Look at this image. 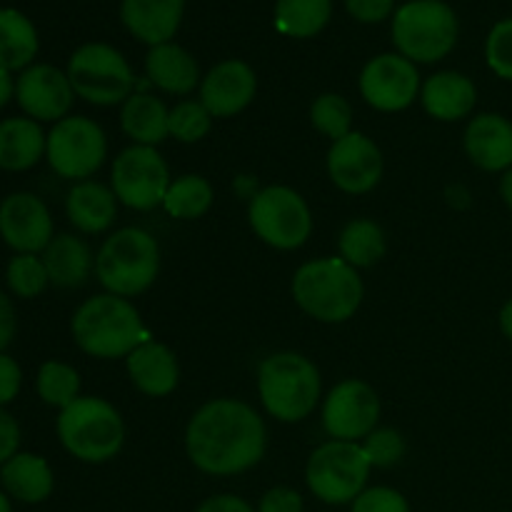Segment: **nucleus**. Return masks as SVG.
<instances>
[{"label": "nucleus", "instance_id": "473e14b6", "mask_svg": "<svg viewBox=\"0 0 512 512\" xmlns=\"http://www.w3.org/2000/svg\"><path fill=\"white\" fill-rule=\"evenodd\" d=\"M35 388H38L40 400L45 405L63 410L80 398V375L73 365L48 360V363L40 365Z\"/></svg>", "mask_w": 512, "mask_h": 512}, {"label": "nucleus", "instance_id": "a18cd8bd", "mask_svg": "<svg viewBox=\"0 0 512 512\" xmlns=\"http://www.w3.org/2000/svg\"><path fill=\"white\" fill-rule=\"evenodd\" d=\"M15 328H18V323H15V308L8 295L0 290V353H5V348L13 343Z\"/></svg>", "mask_w": 512, "mask_h": 512}, {"label": "nucleus", "instance_id": "ea45409f", "mask_svg": "<svg viewBox=\"0 0 512 512\" xmlns=\"http://www.w3.org/2000/svg\"><path fill=\"white\" fill-rule=\"evenodd\" d=\"M345 10L353 20L365 25L383 23L395 15V0H343Z\"/></svg>", "mask_w": 512, "mask_h": 512}, {"label": "nucleus", "instance_id": "6e6552de", "mask_svg": "<svg viewBox=\"0 0 512 512\" xmlns=\"http://www.w3.org/2000/svg\"><path fill=\"white\" fill-rule=\"evenodd\" d=\"M68 80L93 105H118L133 95L135 75L125 55L108 43H85L70 55Z\"/></svg>", "mask_w": 512, "mask_h": 512}, {"label": "nucleus", "instance_id": "4468645a", "mask_svg": "<svg viewBox=\"0 0 512 512\" xmlns=\"http://www.w3.org/2000/svg\"><path fill=\"white\" fill-rule=\"evenodd\" d=\"M420 88L418 65L400 53H383L368 60L360 73V95L383 113H398L415 103Z\"/></svg>", "mask_w": 512, "mask_h": 512}, {"label": "nucleus", "instance_id": "f8f14e48", "mask_svg": "<svg viewBox=\"0 0 512 512\" xmlns=\"http://www.w3.org/2000/svg\"><path fill=\"white\" fill-rule=\"evenodd\" d=\"M170 170L163 155L148 145L125 148L115 158L110 188L118 203L133 210H153L163 205L165 193L170 188Z\"/></svg>", "mask_w": 512, "mask_h": 512}, {"label": "nucleus", "instance_id": "39448f33", "mask_svg": "<svg viewBox=\"0 0 512 512\" xmlns=\"http://www.w3.org/2000/svg\"><path fill=\"white\" fill-rule=\"evenodd\" d=\"M390 33L403 58L415 65L438 63L453 53L460 23L445 0H408L395 10Z\"/></svg>", "mask_w": 512, "mask_h": 512}, {"label": "nucleus", "instance_id": "9b49d317", "mask_svg": "<svg viewBox=\"0 0 512 512\" xmlns=\"http://www.w3.org/2000/svg\"><path fill=\"white\" fill-rule=\"evenodd\" d=\"M45 158L60 178L83 183L98 173L108 158V138L95 120L70 115L58 120L48 133Z\"/></svg>", "mask_w": 512, "mask_h": 512}, {"label": "nucleus", "instance_id": "de8ad7c7", "mask_svg": "<svg viewBox=\"0 0 512 512\" xmlns=\"http://www.w3.org/2000/svg\"><path fill=\"white\" fill-rule=\"evenodd\" d=\"M498 320H500V330H503V335L512 343V298L503 305V310H500V318Z\"/></svg>", "mask_w": 512, "mask_h": 512}, {"label": "nucleus", "instance_id": "f3484780", "mask_svg": "<svg viewBox=\"0 0 512 512\" xmlns=\"http://www.w3.org/2000/svg\"><path fill=\"white\" fill-rule=\"evenodd\" d=\"M328 173L343 193H370L383 178V155L373 140L353 130L330 145Z\"/></svg>", "mask_w": 512, "mask_h": 512}, {"label": "nucleus", "instance_id": "ddd939ff", "mask_svg": "<svg viewBox=\"0 0 512 512\" xmlns=\"http://www.w3.org/2000/svg\"><path fill=\"white\" fill-rule=\"evenodd\" d=\"M380 398L368 383L358 378L343 380L323 403V428L333 440L358 443L378 428Z\"/></svg>", "mask_w": 512, "mask_h": 512}, {"label": "nucleus", "instance_id": "09e8293b", "mask_svg": "<svg viewBox=\"0 0 512 512\" xmlns=\"http://www.w3.org/2000/svg\"><path fill=\"white\" fill-rule=\"evenodd\" d=\"M235 190H238L240 195H245V198L253 200L255 195H258V188H255V180L250 178V175H240L238 180H235Z\"/></svg>", "mask_w": 512, "mask_h": 512}, {"label": "nucleus", "instance_id": "20e7f679", "mask_svg": "<svg viewBox=\"0 0 512 512\" xmlns=\"http://www.w3.org/2000/svg\"><path fill=\"white\" fill-rule=\"evenodd\" d=\"M320 373L305 355L275 353L260 363V403L280 423H300L320 400Z\"/></svg>", "mask_w": 512, "mask_h": 512}, {"label": "nucleus", "instance_id": "dca6fc26", "mask_svg": "<svg viewBox=\"0 0 512 512\" xmlns=\"http://www.w3.org/2000/svg\"><path fill=\"white\" fill-rule=\"evenodd\" d=\"M0 238L15 253H43L53 235L50 210L38 195L13 193L0 203Z\"/></svg>", "mask_w": 512, "mask_h": 512}, {"label": "nucleus", "instance_id": "f704fd0d", "mask_svg": "<svg viewBox=\"0 0 512 512\" xmlns=\"http://www.w3.org/2000/svg\"><path fill=\"white\" fill-rule=\"evenodd\" d=\"M5 283H8L10 293L18 295V298H38L50 283L43 258L30 253H18L10 260L8 268H5Z\"/></svg>", "mask_w": 512, "mask_h": 512}, {"label": "nucleus", "instance_id": "72a5a7b5", "mask_svg": "<svg viewBox=\"0 0 512 512\" xmlns=\"http://www.w3.org/2000/svg\"><path fill=\"white\" fill-rule=\"evenodd\" d=\"M310 123H313L318 133L328 135L335 143V140L353 133L350 130V125H353V108H350V103L343 95L323 93L310 105Z\"/></svg>", "mask_w": 512, "mask_h": 512}, {"label": "nucleus", "instance_id": "e433bc0d", "mask_svg": "<svg viewBox=\"0 0 512 512\" xmlns=\"http://www.w3.org/2000/svg\"><path fill=\"white\" fill-rule=\"evenodd\" d=\"M485 60L498 78L512 83V18H503L490 28L485 40Z\"/></svg>", "mask_w": 512, "mask_h": 512}, {"label": "nucleus", "instance_id": "aec40b11", "mask_svg": "<svg viewBox=\"0 0 512 512\" xmlns=\"http://www.w3.org/2000/svg\"><path fill=\"white\" fill-rule=\"evenodd\" d=\"M185 0H120V20L140 43H170L183 23Z\"/></svg>", "mask_w": 512, "mask_h": 512}, {"label": "nucleus", "instance_id": "7c9ffc66", "mask_svg": "<svg viewBox=\"0 0 512 512\" xmlns=\"http://www.w3.org/2000/svg\"><path fill=\"white\" fill-rule=\"evenodd\" d=\"M340 258L348 265L358 268H373L385 255V233L375 220L355 218L340 230L338 238Z\"/></svg>", "mask_w": 512, "mask_h": 512}, {"label": "nucleus", "instance_id": "c03bdc74", "mask_svg": "<svg viewBox=\"0 0 512 512\" xmlns=\"http://www.w3.org/2000/svg\"><path fill=\"white\" fill-rule=\"evenodd\" d=\"M195 512H255L248 500L238 498V495H213V498L203 500Z\"/></svg>", "mask_w": 512, "mask_h": 512}, {"label": "nucleus", "instance_id": "0eeeda50", "mask_svg": "<svg viewBox=\"0 0 512 512\" xmlns=\"http://www.w3.org/2000/svg\"><path fill=\"white\" fill-rule=\"evenodd\" d=\"M58 438L73 458L105 463L125 443V425L118 410L103 398H78L58 415Z\"/></svg>", "mask_w": 512, "mask_h": 512}, {"label": "nucleus", "instance_id": "79ce46f5", "mask_svg": "<svg viewBox=\"0 0 512 512\" xmlns=\"http://www.w3.org/2000/svg\"><path fill=\"white\" fill-rule=\"evenodd\" d=\"M20 383H23L20 365L10 355L0 353V408L18 398Z\"/></svg>", "mask_w": 512, "mask_h": 512}, {"label": "nucleus", "instance_id": "423d86ee", "mask_svg": "<svg viewBox=\"0 0 512 512\" xmlns=\"http://www.w3.org/2000/svg\"><path fill=\"white\" fill-rule=\"evenodd\" d=\"M160 270V248L150 233L123 228L110 235L98 250L95 273L108 293L133 298L155 283Z\"/></svg>", "mask_w": 512, "mask_h": 512}, {"label": "nucleus", "instance_id": "5701e85b", "mask_svg": "<svg viewBox=\"0 0 512 512\" xmlns=\"http://www.w3.org/2000/svg\"><path fill=\"white\" fill-rule=\"evenodd\" d=\"M145 73H148V80L155 88L170 95H188L198 88V83H203L200 80L198 60L193 58V53H188L183 45L173 43V40L148 50Z\"/></svg>", "mask_w": 512, "mask_h": 512}, {"label": "nucleus", "instance_id": "f03ea898", "mask_svg": "<svg viewBox=\"0 0 512 512\" xmlns=\"http://www.w3.org/2000/svg\"><path fill=\"white\" fill-rule=\"evenodd\" d=\"M73 340L83 353L100 360L128 358L145 343V325L128 298L103 293L88 298L73 315Z\"/></svg>", "mask_w": 512, "mask_h": 512}, {"label": "nucleus", "instance_id": "c756f323", "mask_svg": "<svg viewBox=\"0 0 512 512\" xmlns=\"http://www.w3.org/2000/svg\"><path fill=\"white\" fill-rule=\"evenodd\" d=\"M333 18V0H275V28L288 38H313Z\"/></svg>", "mask_w": 512, "mask_h": 512}, {"label": "nucleus", "instance_id": "c9c22d12", "mask_svg": "<svg viewBox=\"0 0 512 512\" xmlns=\"http://www.w3.org/2000/svg\"><path fill=\"white\" fill-rule=\"evenodd\" d=\"M210 125H213V115L200 100H183L170 110V135L180 143H198L210 133Z\"/></svg>", "mask_w": 512, "mask_h": 512}, {"label": "nucleus", "instance_id": "f257e3e1", "mask_svg": "<svg viewBox=\"0 0 512 512\" xmlns=\"http://www.w3.org/2000/svg\"><path fill=\"white\" fill-rule=\"evenodd\" d=\"M268 445L263 418L233 398L205 403L190 418L185 450L190 463L208 475H238L258 465Z\"/></svg>", "mask_w": 512, "mask_h": 512}, {"label": "nucleus", "instance_id": "a19ab883", "mask_svg": "<svg viewBox=\"0 0 512 512\" xmlns=\"http://www.w3.org/2000/svg\"><path fill=\"white\" fill-rule=\"evenodd\" d=\"M258 512H303V498L298 490L293 488H270L268 493L260 498Z\"/></svg>", "mask_w": 512, "mask_h": 512}, {"label": "nucleus", "instance_id": "412c9836", "mask_svg": "<svg viewBox=\"0 0 512 512\" xmlns=\"http://www.w3.org/2000/svg\"><path fill=\"white\" fill-rule=\"evenodd\" d=\"M420 100L430 118L443 120V123H455L473 113L478 103V90L475 83L463 73L455 70H443V73L430 75L420 88Z\"/></svg>", "mask_w": 512, "mask_h": 512}, {"label": "nucleus", "instance_id": "4be33fe9", "mask_svg": "<svg viewBox=\"0 0 512 512\" xmlns=\"http://www.w3.org/2000/svg\"><path fill=\"white\" fill-rule=\"evenodd\" d=\"M125 368H128V375L135 388L143 395H150V398H163V395H170L178 388V358L163 343L145 340L143 345H138L125 358Z\"/></svg>", "mask_w": 512, "mask_h": 512}, {"label": "nucleus", "instance_id": "37998d69", "mask_svg": "<svg viewBox=\"0 0 512 512\" xmlns=\"http://www.w3.org/2000/svg\"><path fill=\"white\" fill-rule=\"evenodd\" d=\"M20 445V428L13 415L5 408H0V465L8 463L13 455H18Z\"/></svg>", "mask_w": 512, "mask_h": 512}, {"label": "nucleus", "instance_id": "2f4dec72", "mask_svg": "<svg viewBox=\"0 0 512 512\" xmlns=\"http://www.w3.org/2000/svg\"><path fill=\"white\" fill-rule=\"evenodd\" d=\"M210 205H213V185L203 175H180L170 183L163 200V208L180 220L200 218L208 213Z\"/></svg>", "mask_w": 512, "mask_h": 512}, {"label": "nucleus", "instance_id": "a211bd4d", "mask_svg": "<svg viewBox=\"0 0 512 512\" xmlns=\"http://www.w3.org/2000/svg\"><path fill=\"white\" fill-rule=\"evenodd\" d=\"M258 93V78L243 60H223L213 65L200 83V103L213 118H230L248 108Z\"/></svg>", "mask_w": 512, "mask_h": 512}, {"label": "nucleus", "instance_id": "6ab92c4d", "mask_svg": "<svg viewBox=\"0 0 512 512\" xmlns=\"http://www.w3.org/2000/svg\"><path fill=\"white\" fill-rule=\"evenodd\" d=\"M468 158L485 173H505L512 168V123L500 113H480L463 135Z\"/></svg>", "mask_w": 512, "mask_h": 512}, {"label": "nucleus", "instance_id": "3c124183", "mask_svg": "<svg viewBox=\"0 0 512 512\" xmlns=\"http://www.w3.org/2000/svg\"><path fill=\"white\" fill-rule=\"evenodd\" d=\"M0 512H13V510H10L8 495H5V493H0Z\"/></svg>", "mask_w": 512, "mask_h": 512}, {"label": "nucleus", "instance_id": "cd10ccee", "mask_svg": "<svg viewBox=\"0 0 512 512\" xmlns=\"http://www.w3.org/2000/svg\"><path fill=\"white\" fill-rule=\"evenodd\" d=\"M168 118L170 110L165 108L163 100L150 93H133L120 110V125L125 135L135 140V145H148V148H155L168 138Z\"/></svg>", "mask_w": 512, "mask_h": 512}, {"label": "nucleus", "instance_id": "4c0bfd02", "mask_svg": "<svg viewBox=\"0 0 512 512\" xmlns=\"http://www.w3.org/2000/svg\"><path fill=\"white\" fill-rule=\"evenodd\" d=\"M365 455H368L373 468H393L403 460L405 440L398 430L393 428H375L363 443Z\"/></svg>", "mask_w": 512, "mask_h": 512}, {"label": "nucleus", "instance_id": "8fccbe9b", "mask_svg": "<svg viewBox=\"0 0 512 512\" xmlns=\"http://www.w3.org/2000/svg\"><path fill=\"white\" fill-rule=\"evenodd\" d=\"M500 198L512 210V168L505 170L503 178H500Z\"/></svg>", "mask_w": 512, "mask_h": 512}, {"label": "nucleus", "instance_id": "bb28decb", "mask_svg": "<svg viewBox=\"0 0 512 512\" xmlns=\"http://www.w3.org/2000/svg\"><path fill=\"white\" fill-rule=\"evenodd\" d=\"M43 263L50 283L58 288H80L93 270V253L88 243L75 235H58L43 250Z\"/></svg>", "mask_w": 512, "mask_h": 512}, {"label": "nucleus", "instance_id": "58836bf2", "mask_svg": "<svg viewBox=\"0 0 512 512\" xmlns=\"http://www.w3.org/2000/svg\"><path fill=\"white\" fill-rule=\"evenodd\" d=\"M350 512H410L408 500L393 488H365L358 498L353 500Z\"/></svg>", "mask_w": 512, "mask_h": 512}, {"label": "nucleus", "instance_id": "a878e982", "mask_svg": "<svg viewBox=\"0 0 512 512\" xmlns=\"http://www.w3.org/2000/svg\"><path fill=\"white\" fill-rule=\"evenodd\" d=\"M0 483L10 498L35 505L50 498L55 480L48 460L33 453H18L0 468Z\"/></svg>", "mask_w": 512, "mask_h": 512}, {"label": "nucleus", "instance_id": "49530a36", "mask_svg": "<svg viewBox=\"0 0 512 512\" xmlns=\"http://www.w3.org/2000/svg\"><path fill=\"white\" fill-rule=\"evenodd\" d=\"M15 95V80H13V73L5 68H0V108H5L8 105V100Z\"/></svg>", "mask_w": 512, "mask_h": 512}, {"label": "nucleus", "instance_id": "393cba45", "mask_svg": "<svg viewBox=\"0 0 512 512\" xmlns=\"http://www.w3.org/2000/svg\"><path fill=\"white\" fill-rule=\"evenodd\" d=\"M48 135L33 118L0 120V168L20 173L38 163L45 155Z\"/></svg>", "mask_w": 512, "mask_h": 512}, {"label": "nucleus", "instance_id": "b1692460", "mask_svg": "<svg viewBox=\"0 0 512 512\" xmlns=\"http://www.w3.org/2000/svg\"><path fill=\"white\" fill-rule=\"evenodd\" d=\"M65 210L68 218L80 233H103L113 225L115 213H118V198H115L113 188L95 180H83V183L73 185L65 200Z\"/></svg>", "mask_w": 512, "mask_h": 512}, {"label": "nucleus", "instance_id": "2eb2a0df", "mask_svg": "<svg viewBox=\"0 0 512 512\" xmlns=\"http://www.w3.org/2000/svg\"><path fill=\"white\" fill-rule=\"evenodd\" d=\"M75 90L70 85L68 73L48 63H35L25 68L15 80V100L23 113L33 120H63L73 108Z\"/></svg>", "mask_w": 512, "mask_h": 512}, {"label": "nucleus", "instance_id": "7ed1b4c3", "mask_svg": "<svg viewBox=\"0 0 512 512\" xmlns=\"http://www.w3.org/2000/svg\"><path fill=\"white\" fill-rule=\"evenodd\" d=\"M293 298L320 323H345L363 303V280L343 258H318L293 275Z\"/></svg>", "mask_w": 512, "mask_h": 512}, {"label": "nucleus", "instance_id": "1a4fd4ad", "mask_svg": "<svg viewBox=\"0 0 512 512\" xmlns=\"http://www.w3.org/2000/svg\"><path fill=\"white\" fill-rule=\"evenodd\" d=\"M370 470L373 465L363 445L330 440L310 455L305 480H308L310 493L323 503L348 505L365 490Z\"/></svg>", "mask_w": 512, "mask_h": 512}, {"label": "nucleus", "instance_id": "9d476101", "mask_svg": "<svg viewBox=\"0 0 512 512\" xmlns=\"http://www.w3.org/2000/svg\"><path fill=\"white\" fill-rule=\"evenodd\" d=\"M250 228L263 243L278 250H295L313 233V215L303 195L288 185L258 190L248 208Z\"/></svg>", "mask_w": 512, "mask_h": 512}, {"label": "nucleus", "instance_id": "c85d7f7f", "mask_svg": "<svg viewBox=\"0 0 512 512\" xmlns=\"http://www.w3.org/2000/svg\"><path fill=\"white\" fill-rule=\"evenodd\" d=\"M38 48L40 38L33 20L18 8H0V68L23 73L33 65Z\"/></svg>", "mask_w": 512, "mask_h": 512}]
</instances>
